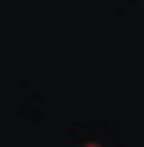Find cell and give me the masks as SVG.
<instances>
[{"label":"cell","instance_id":"cell-1","mask_svg":"<svg viewBox=\"0 0 144 147\" xmlns=\"http://www.w3.org/2000/svg\"><path fill=\"white\" fill-rule=\"evenodd\" d=\"M81 147H101L98 141H87V144H81Z\"/></svg>","mask_w":144,"mask_h":147}]
</instances>
